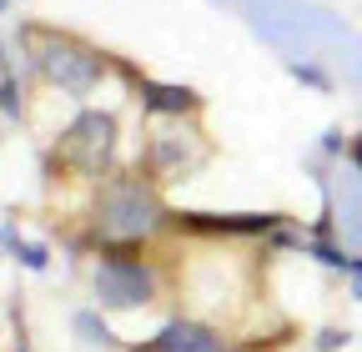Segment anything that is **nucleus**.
<instances>
[{"label":"nucleus","mask_w":362,"mask_h":352,"mask_svg":"<svg viewBox=\"0 0 362 352\" xmlns=\"http://www.w3.org/2000/svg\"><path fill=\"white\" fill-rule=\"evenodd\" d=\"M141 96H146V111H156V116H187L197 106L192 91H181V86H156V81L146 86Z\"/></svg>","instance_id":"nucleus-6"},{"label":"nucleus","mask_w":362,"mask_h":352,"mask_svg":"<svg viewBox=\"0 0 362 352\" xmlns=\"http://www.w3.org/2000/svg\"><path fill=\"white\" fill-rule=\"evenodd\" d=\"M40 71L51 76L56 86H71V91H86L90 81L101 76V61L90 56V51H81V46H45V56H40Z\"/></svg>","instance_id":"nucleus-3"},{"label":"nucleus","mask_w":362,"mask_h":352,"mask_svg":"<svg viewBox=\"0 0 362 352\" xmlns=\"http://www.w3.org/2000/svg\"><path fill=\"white\" fill-rule=\"evenodd\" d=\"M21 352H25V347H21Z\"/></svg>","instance_id":"nucleus-10"},{"label":"nucleus","mask_w":362,"mask_h":352,"mask_svg":"<svg viewBox=\"0 0 362 352\" xmlns=\"http://www.w3.org/2000/svg\"><path fill=\"white\" fill-rule=\"evenodd\" d=\"M21 262H30V267H45V252H40V247H21Z\"/></svg>","instance_id":"nucleus-7"},{"label":"nucleus","mask_w":362,"mask_h":352,"mask_svg":"<svg viewBox=\"0 0 362 352\" xmlns=\"http://www.w3.org/2000/svg\"><path fill=\"white\" fill-rule=\"evenodd\" d=\"M96 287H101V297H106L111 307H131V302H146L151 277H146V267H131V262H111V267H101Z\"/></svg>","instance_id":"nucleus-4"},{"label":"nucleus","mask_w":362,"mask_h":352,"mask_svg":"<svg viewBox=\"0 0 362 352\" xmlns=\"http://www.w3.org/2000/svg\"><path fill=\"white\" fill-rule=\"evenodd\" d=\"M111 136H116L111 116H106V111H86V116H76V126L66 131L61 151H66V161L96 171V166H106V161H111Z\"/></svg>","instance_id":"nucleus-2"},{"label":"nucleus","mask_w":362,"mask_h":352,"mask_svg":"<svg viewBox=\"0 0 362 352\" xmlns=\"http://www.w3.org/2000/svg\"><path fill=\"white\" fill-rule=\"evenodd\" d=\"M101 222H106V232L121 237V242H141V237H151L156 222H161V201H156V192H146V187H116V192L106 196V206H101Z\"/></svg>","instance_id":"nucleus-1"},{"label":"nucleus","mask_w":362,"mask_h":352,"mask_svg":"<svg viewBox=\"0 0 362 352\" xmlns=\"http://www.w3.org/2000/svg\"><path fill=\"white\" fill-rule=\"evenodd\" d=\"M0 11H6V0H0Z\"/></svg>","instance_id":"nucleus-9"},{"label":"nucleus","mask_w":362,"mask_h":352,"mask_svg":"<svg viewBox=\"0 0 362 352\" xmlns=\"http://www.w3.org/2000/svg\"><path fill=\"white\" fill-rule=\"evenodd\" d=\"M151 352H226V347H221V337L206 332L202 322H171Z\"/></svg>","instance_id":"nucleus-5"},{"label":"nucleus","mask_w":362,"mask_h":352,"mask_svg":"<svg viewBox=\"0 0 362 352\" xmlns=\"http://www.w3.org/2000/svg\"><path fill=\"white\" fill-rule=\"evenodd\" d=\"M357 161H362V141H357Z\"/></svg>","instance_id":"nucleus-8"}]
</instances>
